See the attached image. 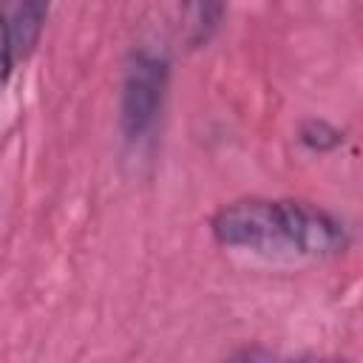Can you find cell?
Listing matches in <instances>:
<instances>
[{
	"label": "cell",
	"instance_id": "2",
	"mask_svg": "<svg viewBox=\"0 0 363 363\" xmlns=\"http://www.w3.org/2000/svg\"><path fill=\"white\" fill-rule=\"evenodd\" d=\"M167 88V60L150 48L130 54L122 77L119 119L128 139H142L156 125Z\"/></svg>",
	"mask_w": 363,
	"mask_h": 363
},
{
	"label": "cell",
	"instance_id": "4",
	"mask_svg": "<svg viewBox=\"0 0 363 363\" xmlns=\"http://www.w3.org/2000/svg\"><path fill=\"white\" fill-rule=\"evenodd\" d=\"M227 0H184V28L193 45H204L221 26Z\"/></svg>",
	"mask_w": 363,
	"mask_h": 363
},
{
	"label": "cell",
	"instance_id": "3",
	"mask_svg": "<svg viewBox=\"0 0 363 363\" xmlns=\"http://www.w3.org/2000/svg\"><path fill=\"white\" fill-rule=\"evenodd\" d=\"M51 0H0V91L14 65L26 60L45 26Z\"/></svg>",
	"mask_w": 363,
	"mask_h": 363
},
{
	"label": "cell",
	"instance_id": "1",
	"mask_svg": "<svg viewBox=\"0 0 363 363\" xmlns=\"http://www.w3.org/2000/svg\"><path fill=\"white\" fill-rule=\"evenodd\" d=\"M213 235L230 250L272 258H315L343 250V227L303 201L244 199L213 216Z\"/></svg>",
	"mask_w": 363,
	"mask_h": 363
},
{
	"label": "cell",
	"instance_id": "5",
	"mask_svg": "<svg viewBox=\"0 0 363 363\" xmlns=\"http://www.w3.org/2000/svg\"><path fill=\"white\" fill-rule=\"evenodd\" d=\"M301 139L312 150H329V147H335L340 142V133L335 128H329L326 122H306L301 128Z\"/></svg>",
	"mask_w": 363,
	"mask_h": 363
}]
</instances>
